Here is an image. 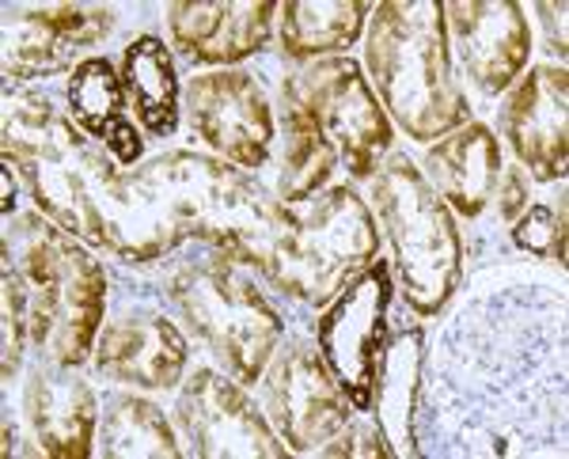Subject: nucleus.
I'll use <instances>...</instances> for the list:
<instances>
[{
    "label": "nucleus",
    "instance_id": "nucleus-1",
    "mask_svg": "<svg viewBox=\"0 0 569 459\" xmlns=\"http://www.w3.org/2000/svg\"><path fill=\"white\" fill-rule=\"evenodd\" d=\"M4 168L23 179L53 224L103 247V194L118 171L103 152L88 149L50 99L31 91L4 96Z\"/></svg>",
    "mask_w": 569,
    "mask_h": 459
},
{
    "label": "nucleus",
    "instance_id": "nucleus-2",
    "mask_svg": "<svg viewBox=\"0 0 569 459\" xmlns=\"http://www.w3.org/2000/svg\"><path fill=\"white\" fill-rule=\"evenodd\" d=\"M380 232L350 187H335L308 206H273L251 262L281 292L327 305L376 259Z\"/></svg>",
    "mask_w": 569,
    "mask_h": 459
},
{
    "label": "nucleus",
    "instance_id": "nucleus-3",
    "mask_svg": "<svg viewBox=\"0 0 569 459\" xmlns=\"http://www.w3.org/2000/svg\"><path fill=\"white\" fill-rule=\"evenodd\" d=\"M369 72L395 122L415 141H437L467 122V99L448 58L445 4L391 0L376 8Z\"/></svg>",
    "mask_w": 569,
    "mask_h": 459
},
{
    "label": "nucleus",
    "instance_id": "nucleus-4",
    "mask_svg": "<svg viewBox=\"0 0 569 459\" xmlns=\"http://www.w3.org/2000/svg\"><path fill=\"white\" fill-rule=\"evenodd\" d=\"M4 262L27 289L31 338L53 365L77 369L99 338L107 305V278L66 228H50L39 217H20L4 236Z\"/></svg>",
    "mask_w": 569,
    "mask_h": 459
},
{
    "label": "nucleus",
    "instance_id": "nucleus-5",
    "mask_svg": "<svg viewBox=\"0 0 569 459\" xmlns=\"http://www.w3.org/2000/svg\"><path fill=\"white\" fill-rule=\"evenodd\" d=\"M133 179L141 182L156 217L176 236V243L194 236L220 247L236 262L251 259L273 213V201H266L251 179L213 156H156L141 171H133Z\"/></svg>",
    "mask_w": 569,
    "mask_h": 459
},
{
    "label": "nucleus",
    "instance_id": "nucleus-6",
    "mask_svg": "<svg viewBox=\"0 0 569 459\" xmlns=\"http://www.w3.org/2000/svg\"><path fill=\"white\" fill-rule=\"evenodd\" d=\"M372 201L395 251L402 297L421 316H437L452 300L463 262L460 232L445 198L407 156H395L376 171Z\"/></svg>",
    "mask_w": 569,
    "mask_h": 459
},
{
    "label": "nucleus",
    "instance_id": "nucleus-7",
    "mask_svg": "<svg viewBox=\"0 0 569 459\" xmlns=\"http://www.w3.org/2000/svg\"><path fill=\"white\" fill-rule=\"evenodd\" d=\"M171 300L240 383L266 372L281 342V316L224 259L190 262L171 278Z\"/></svg>",
    "mask_w": 569,
    "mask_h": 459
},
{
    "label": "nucleus",
    "instance_id": "nucleus-8",
    "mask_svg": "<svg viewBox=\"0 0 569 459\" xmlns=\"http://www.w3.org/2000/svg\"><path fill=\"white\" fill-rule=\"evenodd\" d=\"M281 99L289 110H300L319 133L338 149V160L357 179L372 176L376 156L391 144V122L376 103L369 80L350 58L319 61L284 80Z\"/></svg>",
    "mask_w": 569,
    "mask_h": 459
},
{
    "label": "nucleus",
    "instance_id": "nucleus-9",
    "mask_svg": "<svg viewBox=\"0 0 569 459\" xmlns=\"http://www.w3.org/2000/svg\"><path fill=\"white\" fill-rule=\"evenodd\" d=\"M391 292L388 262H369L319 319V353L338 376L346 399L361 410L372 407L376 365L388 346Z\"/></svg>",
    "mask_w": 569,
    "mask_h": 459
},
{
    "label": "nucleus",
    "instance_id": "nucleus-10",
    "mask_svg": "<svg viewBox=\"0 0 569 459\" xmlns=\"http://www.w3.org/2000/svg\"><path fill=\"white\" fill-rule=\"evenodd\" d=\"M266 415L292 452H319L350 421V402L323 353L305 342L284 346L266 365Z\"/></svg>",
    "mask_w": 569,
    "mask_h": 459
},
{
    "label": "nucleus",
    "instance_id": "nucleus-11",
    "mask_svg": "<svg viewBox=\"0 0 569 459\" xmlns=\"http://www.w3.org/2000/svg\"><path fill=\"white\" fill-rule=\"evenodd\" d=\"M179 426L194 456L206 459H281L284 445L240 383L201 369L179 399Z\"/></svg>",
    "mask_w": 569,
    "mask_h": 459
},
{
    "label": "nucleus",
    "instance_id": "nucleus-12",
    "mask_svg": "<svg viewBox=\"0 0 569 459\" xmlns=\"http://www.w3.org/2000/svg\"><path fill=\"white\" fill-rule=\"evenodd\" d=\"M190 126L213 152L240 168H262L273 141V114L247 72H209L187 88Z\"/></svg>",
    "mask_w": 569,
    "mask_h": 459
},
{
    "label": "nucleus",
    "instance_id": "nucleus-13",
    "mask_svg": "<svg viewBox=\"0 0 569 459\" xmlns=\"http://www.w3.org/2000/svg\"><path fill=\"white\" fill-rule=\"evenodd\" d=\"M114 16L96 4L27 8L4 23V77L39 80L72 69L88 46L103 42Z\"/></svg>",
    "mask_w": 569,
    "mask_h": 459
},
{
    "label": "nucleus",
    "instance_id": "nucleus-14",
    "mask_svg": "<svg viewBox=\"0 0 569 459\" xmlns=\"http://www.w3.org/2000/svg\"><path fill=\"white\" fill-rule=\"evenodd\" d=\"M445 27L482 91L509 88L528 66V20L512 0H452L445 4Z\"/></svg>",
    "mask_w": 569,
    "mask_h": 459
},
{
    "label": "nucleus",
    "instance_id": "nucleus-15",
    "mask_svg": "<svg viewBox=\"0 0 569 459\" xmlns=\"http://www.w3.org/2000/svg\"><path fill=\"white\" fill-rule=\"evenodd\" d=\"M505 137L536 179H562L569 156V77L562 66L531 69L505 103Z\"/></svg>",
    "mask_w": 569,
    "mask_h": 459
},
{
    "label": "nucleus",
    "instance_id": "nucleus-16",
    "mask_svg": "<svg viewBox=\"0 0 569 459\" xmlns=\"http://www.w3.org/2000/svg\"><path fill=\"white\" fill-rule=\"evenodd\" d=\"M273 16L278 4L270 0H182L168 8V27L187 58L228 66L262 50Z\"/></svg>",
    "mask_w": 569,
    "mask_h": 459
},
{
    "label": "nucleus",
    "instance_id": "nucleus-17",
    "mask_svg": "<svg viewBox=\"0 0 569 459\" xmlns=\"http://www.w3.org/2000/svg\"><path fill=\"white\" fill-rule=\"evenodd\" d=\"M27 418H31L34 440L53 459H84L96 445L99 402L96 391L66 365L34 369L27 383Z\"/></svg>",
    "mask_w": 569,
    "mask_h": 459
},
{
    "label": "nucleus",
    "instance_id": "nucleus-18",
    "mask_svg": "<svg viewBox=\"0 0 569 459\" xmlns=\"http://www.w3.org/2000/svg\"><path fill=\"white\" fill-rule=\"evenodd\" d=\"M99 372L144 391L176 388L187 369V338L168 319H122L110 323L96 346Z\"/></svg>",
    "mask_w": 569,
    "mask_h": 459
},
{
    "label": "nucleus",
    "instance_id": "nucleus-19",
    "mask_svg": "<svg viewBox=\"0 0 569 459\" xmlns=\"http://www.w3.org/2000/svg\"><path fill=\"white\" fill-rule=\"evenodd\" d=\"M429 187L463 217H479L486 201H493L501 182V149L479 122H463L456 133L437 141L426 156Z\"/></svg>",
    "mask_w": 569,
    "mask_h": 459
},
{
    "label": "nucleus",
    "instance_id": "nucleus-20",
    "mask_svg": "<svg viewBox=\"0 0 569 459\" xmlns=\"http://www.w3.org/2000/svg\"><path fill=\"white\" fill-rule=\"evenodd\" d=\"M421 365H426V338L421 327H402L399 335L383 346L380 365H376V421L380 433L399 456H418L415 445V415L421 395Z\"/></svg>",
    "mask_w": 569,
    "mask_h": 459
},
{
    "label": "nucleus",
    "instance_id": "nucleus-21",
    "mask_svg": "<svg viewBox=\"0 0 569 459\" xmlns=\"http://www.w3.org/2000/svg\"><path fill=\"white\" fill-rule=\"evenodd\" d=\"M69 110L91 137H99L107 144L118 163H133L141 156V137L126 118L122 80L114 77L107 58H88L72 69Z\"/></svg>",
    "mask_w": 569,
    "mask_h": 459
},
{
    "label": "nucleus",
    "instance_id": "nucleus-22",
    "mask_svg": "<svg viewBox=\"0 0 569 459\" xmlns=\"http://www.w3.org/2000/svg\"><path fill=\"white\" fill-rule=\"evenodd\" d=\"M122 84L130 91L137 118L144 130L156 137H168L179 122V80L176 61L160 39H137L130 42L122 58Z\"/></svg>",
    "mask_w": 569,
    "mask_h": 459
},
{
    "label": "nucleus",
    "instance_id": "nucleus-23",
    "mask_svg": "<svg viewBox=\"0 0 569 459\" xmlns=\"http://www.w3.org/2000/svg\"><path fill=\"white\" fill-rule=\"evenodd\" d=\"M281 12V50L289 58H319L346 50L365 27L369 4L361 0H297Z\"/></svg>",
    "mask_w": 569,
    "mask_h": 459
},
{
    "label": "nucleus",
    "instance_id": "nucleus-24",
    "mask_svg": "<svg viewBox=\"0 0 569 459\" xmlns=\"http://www.w3.org/2000/svg\"><path fill=\"white\" fill-rule=\"evenodd\" d=\"M99 452L114 459H176L179 445L160 410L133 395H118L103 415Z\"/></svg>",
    "mask_w": 569,
    "mask_h": 459
},
{
    "label": "nucleus",
    "instance_id": "nucleus-25",
    "mask_svg": "<svg viewBox=\"0 0 569 459\" xmlns=\"http://www.w3.org/2000/svg\"><path fill=\"white\" fill-rule=\"evenodd\" d=\"M335 163H338L335 144H330L300 110L284 107V160H281V179H278L284 206L308 201L330 179Z\"/></svg>",
    "mask_w": 569,
    "mask_h": 459
},
{
    "label": "nucleus",
    "instance_id": "nucleus-26",
    "mask_svg": "<svg viewBox=\"0 0 569 459\" xmlns=\"http://www.w3.org/2000/svg\"><path fill=\"white\" fill-rule=\"evenodd\" d=\"M0 372L4 380H12V372L20 369L23 357V335L31 330L27 319V289L20 281V273L4 262V278H0Z\"/></svg>",
    "mask_w": 569,
    "mask_h": 459
},
{
    "label": "nucleus",
    "instance_id": "nucleus-27",
    "mask_svg": "<svg viewBox=\"0 0 569 459\" xmlns=\"http://www.w3.org/2000/svg\"><path fill=\"white\" fill-rule=\"evenodd\" d=\"M520 251L547 262H566V206H531L512 228Z\"/></svg>",
    "mask_w": 569,
    "mask_h": 459
},
{
    "label": "nucleus",
    "instance_id": "nucleus-28",
    "mask_svg": "<svg viewBox=\"0 0 569 459\" xmlns=\"http://www.w3.org/2000/svg\"><path fill=\"white\" fill-rule=\"evenodd\" d=\"M323 456H395L391 452V445H383V433L376 426H350L346 421L342 429H338V437H335V445H323L319 448Z\"/></svg>",
    "mask_w": 569,
    "mask_h": 459
},
{
    "label": "nucleus",
    "instance_id": "nucleus-29",
    "mask_svg": "<svg viewBox=\"0 0 569 459\" xmlns=\"http://www.w3.org/2000/svg\"><path fill=\"white\" fill-rule=\"evenodd\" d=\"M493 198L501 201L498 213H501L505 220L520 217V209L528 206V187H525V176H520V171H501L498 194H493Z\"/></svg>",
    "mask_w": 569,
    "mask_h": 459
},
{
    "label": "nucleus",
    "instance_id": "nucleus-30",
    "mask_svg": "<svg viewBox=\"0 0 569 459\" xmlns=\"http://www.w3.org/2000/svg\"><path fill=\"white\" fill-rule=\"evenodd\" d=\"M566 12L569 8L562 0H547V4H539V16H543V27H547V39H550V50L558 53V58H566Z\"/></svg>",
    "mask_w": 569,
    "mask_h": 459
}]
</instances>
